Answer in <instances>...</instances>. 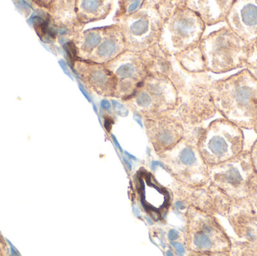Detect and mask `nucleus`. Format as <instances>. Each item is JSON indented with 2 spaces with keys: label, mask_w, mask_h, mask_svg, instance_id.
Here are the masks:
<instances>
[{
  "label": "nucleus",
  "mask_w": 257,
  "mask_h": 256,
  "mask_svg": "<svg viewBox=\"0 0 257 256\" xmlns=\"http://www.w3.org/2000/svg\"><path fill=\"white\" fill-rule=\"evenodd\" d=\"M211 95L217 112L241 129L257 135V79L247 69L212 81Z\"/></svg>",
  "instance_id": "f257e3e1"
},
{
  "label": "nucleus",
  "mask_w": 257,
  "mask_h": 256,
  "mask_svg": "<svg viewBox=\"0 0 257 256\" xmlns=\"http://www.w3.org/2000/svg\"><path fill=\"white\" fill-rule=\"evenodd\" d=\"M184 4L185 0H145L137 12L116 21L123 30L126 50L142 52L157 45L165 21Z\"/></svg>",
  "instance_id": "f03ea898"
},
{
  "label": "nucleus",
  "mask_w": 257,
  "mask_h": 256,
  "mask_svg": "<svg viewBox=\"0 0 257 256\" xmlns=\"http://www.w3.org/2000/svg\"><path fill=\"white\" fill-rule=\"evenodd\" d=\"M208 189L231 201H251L257 195V174L250 150L230 160L208 167Z\"/></svg>",
  "instance_id": "7ed1b4c3"
},
{
  "label": "nucleus",
  "mask_w": 257,
  "mask_h": 256,
  "mask_svg": "<svg viewBox=\"0 0 257 256\" xmlns=\"http://www.w3.org/2000/svg\"><path fill=\"white\" fill-rule=\"evenodd\" d=\"M185 217L184 242L191 255L230 256L231 237L217 216L190 207Z\"/></svg>",
  "instance_id": "20e7f679"
},
{
  "label": "nucleus",
  "mask_w": 257,
  "mask_h": 256,
  "mask_svg": "<svg viewBox=\"0 0 257 256\" xmlns=\"http://www.w3.org/2000/svg\"><path fill=\"white\" fill-rule=\"evenodd\" d=\"M204 128H186L183 139L160 155L172 175L187 186L202 187L209 180V168L201 156L198 141Z\"/></svg>",
  "instance_id": "39448f33"
},
{
  "label": "nucleus",
  "mask_w": 257,
  "mask_h": 256,
  "mask_svg": "<svg viewBox=\"0 0 257 256\" xmlns=\"http://www.w3.org/2000/svg\"><path fill=\"white\" fill-rule=\"evenodd\" d=\"M199 44L207 72L214 74L245 68L252 45L239 37L228 26L202 37Z\"/></svg>",
  "instance_id": "423d86ee"
},
{
  "label": "nucleus",
  "mask_w": 257,
  "mask_h": 256,
  "mask_svg": "<svg viewBox=\"0 0 257 256\" xmlns=\"http://www.w3.org/2000/svg\"><path fill=\"white\" fill-rule=\"evenodd\" d=\"M211 193L217 215L228 221L236 237H231L230 256H257V213L251 201L235 202L215 192Z\"/></svg>",
  "instance_id": "0eeeda50"
},
{
  "label": "nucleus",
  "mask_w": 257,
  "mask_h": 256,
  "mask_svg": "<svg viewBox=\"0 0 257 256\" xmlns=\"http://www.w3.org/2000/svg\"><path fill=\"white\" fill-rule=\"evenodd\" d=\"M180 99L178 87L166 74L152 72L126 102L136 114L150 118L176 109Z\"/></svg>",
  "instance_id": "6e6552de"
},
{
  "label": "nucleus",
  "mask_w": 257,
  "mask_h": 256,
  "mask_svg": "<svg viewBox=\"0 0 257 256\" xmlns=\"http://www.w3.org/2000/svg\"><path fill=\"white\" fill-rule=\"evenodd\" d=\"M242 129L225 118L211 122L201 132L198 148L208 167L233 159L244 150Z\"/></svg>",
  "instance_id": "1a4fd4ad"
},
{
  "label": "nucleus",
  "mask_w": 257,
  "mask_h": 256,
  "mask_svg": "<svg viewBox=\"0 0 257 256\" xmlns=\"http://www.w3.org/2000/svg\"><path fill=\"white\" fill-rule=\"evenodd\" d=\"M205 27L196 12L182 5L165 21L157 45L164 54H178L199 43Z\"/></svg>",
  "instance_id": "9d476101"
},
{
  "label": "nucleus",
  "mask_w": 257,
  "mask_h": 256,
  "mask_svg": "<svg viewBox=\"0 0 257 256\" xmlns=\"http://www.w3.org/2000/svg\"><path fill=\"white\" fill-rule=\"evenodd\" d=\"M211 83L208 75L201 73L183 88L180 99V121L186 128L199 126L217 114L211 95Z\"/></svg>",
  "instance_id": "9b49d317"
},
{
  "label": "nucleus",
  "mask_w": 257,
  "mask_h": 256,
  "mask_svg": "<svg viewBox=\"0 0 257 256\" xmlns=\"http://www.w3.org/2000/svg\"><path fill=\"white\" fill-rule=\"evenodd\" d=\"M148 51L138 52L126 50L105 64L117 81L115 97L127 100L152 72L151 69L154 67V61Z\"/></svg>",
  "instance_id": "f8f14e48"
},
{
  "label": "nucleus",
  "mask_w": 257,
  "mask_h": 256,
  "mask_svg": "<svg viewBox=\"0 0 257 256\" xmlns=\"http://www.w3.org/2000/svg\"><path fill=\"white\" fill-rule=\"evenodd\" d=\"M145 126L150 141L158 155L175 147L185 135L184 124L168 114L145 119Z\"/></svg>",
  "instance_id": "ddd939ff"
},
{
  "label": "nucleus",
  "mask_w": 257,
  "mask_h": 256,
  "mask_svg": "<svg viewBox=\"0 0 257 256\" xmlns=\"http://www.w3.org/2000/svg\"><path fill=\"white\" fill-rule=\"evenodd\" d=\"M78 78L90 90L102 96H115L117 81L105 64L78 59L74 65Z\"/></svg>",
  "instance_id": "4468645a"
},
{
  "label": "nucleus",
  "mask_w": 257,
  "mask_h": 256,
  "mask_svg": "<svg viewBox=\"0 0 257 256\" xmlns=\"http://www.w3.org/2000/svg\"><path fill=\"white\" fill-rule=\"evenodd\" d=\"M225 22L246 42L257 40V0H235Z\"/></svg>",
  "instance_id": "2eb2a0df"
},
{
  "label": "nucleus",
  "mask_w": 257,
  "mask_h": 256,
  "mask_svg": "<svg viewBox=\"0 0 257 256\" xmlns=\"http://www.w3.org/2000/svg\"><path fill=\"white\" fill-rule=\"evenodd\" d=\"M137 180V189L142 207L154 219H160L162 213L166 211L170 205L169 192L160 186L148 171H140Z\"/></svg>",
  "instance_id": "dca6fc26"
},
{
  "label": "nucleus",
  "mask_w": 257,
  "mask_h": 256,
  "mask_svg": "<svg viewBox=\"0 0 257 256\" xmlns=\"http://www.w3.org/2000/svg\"><path fill=\"white\" fill-rule=\"evenodd\" d=\"M75 2L76 0H56L48 11L51 26L59 39H75L84 27L77 17Z\"/></svg>",
  "instance_id": "f3484780"
},
{
  "label": "nucleus",
  "mask_w": 257,
  "mask_h": 256,
  "mask_svg": "<svg viewBox=\"0 0 257 256\" xmlns=\"http://www.w3.org/2000/svg\"><path fill=\"white\" fill-rule=\"evenodd\" d=\"M126 50V41L121 27L118 24L107 26L102 42L87 60L107 64Z\"/></svg>",
  "instance_id": "a211bd4d"
},
{
  "label": "nucleus",
  "mask_w": 257,
  "mask_h": 256,
  "mask_svg": "<svg viewBox=\"0 0 257 256\" xmlns=\"http://www.w3.org/2000/svg\"><path fill=\"white\" fill-rule=\"evenodd\" d=\"M235 0H185V6L196 12L206 27L226 21Z\"/></svg>",
  "instance_id": "6ab92c4d"
},
{
  "label": "nucleus",
  "mask_w": 257,
  "mask_h": 256,
  "mask_svg": "<svg viewBox=\"0 0 257 256\" xmlns=\"http://www.w3.org/2000/svg\"><path fill=\"white\" fill-rule=\"evenodd\" d=\"M113 9V0H76L75 12L84 24L105 19Z\"/></svg>",
  "instance_id": "aec40b11"
},
{
  "label": "nucleus",
  "mask_w": 257,
  "mask_h": 256,
  "mask_svg": "<svg viewBox=\"0 0 257 256\" xmlns=\"http://www.w3.org/2000/svg\"><path fill=\"white\" fill-rule=\"evenodd\" d=\"M105 27L81 31L74 39L78 50V59L87 60L90 54L99 46L103 39Z\"/></svg>",
  "instance_id": "412c9836"
},
{
  "label": "nucleus",
  "mask_w": 257,
  "mask_h": 256,
  "mask_svg": "<svg viewBox=\"0 0 257 256\" xmlns=\"http://www.w3.org/2000/svg\"><path fill=\"white\" fill-rule=\"evenodd\" d=\"M175 56L180 66L187 73L200 74L208 72L200 44H196L175 54Z\"/></svg>",
  "instance_id": "4be33fe9"
},
{
  "label": "nucleus",
  "mask_w": 257,
  "mask_h": 256,
  "mask_svg": "<svg viewBox=\"0 0 257 256\" xmlns=\"http://www.w3.org/2000/svg\"><path fill=\"white\" fill-rule=\"evenodd\" d=\"M145 2V0H117L118 6L114 15V21L116 22L120 18L137 12Z\"/></svg>",
  "instance_id": "5701e85b"
},
{
  "label": "nucleus",
  "mask_w": 257,
  "mask_h": 256,
  "mask_svg": "<svg viewBox=\"0 0 257 256\" xmlns=\"http://www.w3.org/2000/svg\"><path fill=\"white\" fill-rule=\"evenodd\" d=\"M245 68L257 79V40L252 42Z\"/></svg>",
  "instance_id": "b1692460"
},
{
  "label": "nucleus",
  "mask_w": 257,
  "mask_h": 256,
  "mask_svg": "<svg viewBox=\"0 0 257 256\" xmlns=\"http://www.w3.org/2000/svg\"><path fill=\"white\" fill-rule=\"evenodd\" d=\"M63 48H64L66 55H67L69 65H70L72 69H73L75 62L78 60V50H77L76 45H75V42L69 41V42L63 43Z\"/></svg>",
  "instance_id": "393cba45"
},
{
  "label": "nucleus",
  "mask_w": 257,
  "mask_h": 256,
  "mask_svg": "<svg viewBox=\"0 0 257 256\" xmlns=\"http://www.w3.org/2000/svg\"><path fill=\"white\" fill-rule=\"evenodd\" d=\"M112 105L113 107H114V111H115L116 114L121 116V117H126V116L128 115V109L127 108H125L123 105L119 103L117 101L114 100H112Z\"/></svg>",
  "instance_id": "a878e982"
},
{
  "label": "nucleus",
  "mask_w": 257,
  "mask_h": 256,
  "mask_svg": "<svg viewBox=\"0 0 257 256\" xmlns=\"http://www.w3.org/2000/svg\"><path fill=\"white\" fill-rule=\"evenodd\" d=\"M55 1L56 0H33V3L38 7L49 11Z\"/></svg>",
  "instance_id": "bb28decb"
},
{
  "label": "nucleus",
  "mask_w": 257,
  "mask_h": 256,
  "mask_svg": "<svg viewBox=\"0 0 257 256\" xmlns=\"http://www.w3.org/2000/svg\"><path fill=\"white\" fill-rule=\"evenodd\" d=\"M250 156H251L252 162L254 166L255 171L257 174V139L252 144L251 148L250 150Z\"/></svg>",
  "instance_id": "cd10ccee"
},
{
  "label": "nucleus",
  "mask_w": 257,
  "mask_h": 256,
  "mask_svg": "<svg viewBox=\"0 0 257 256\" xmlns=\"http://www.w3.org/2000/svg\"><path fill=\"white\" fill-rule=\"evenodd\" d=\"M8 255H9V249H8L7 243L0 234V256Z\"/></svg>",
  "instance_id": "c85d7f7f"
},
{
  "label": "nucleus",
  "mask_w": 257,
  "mask_h": 256,
  "mask_svg": "<svg viewBox=\"0 0 257 256\" xmlns=\"http://www.w3.org/2000/svg\"><path fill=\"white\" fill-rule=\"evenodd\" d=\"M172 246L175 248L176 249L177 252H178V255H184L186 252V246H184V245L181 243H178V242H175V243H172Z\"/></svg>",
  "instance_id": "c756f323"
},
{
  "label": "nucleus",
  "mask_w": 257,
  "mask_h": 256,
  "mask_svg": "<svg viewBox=\"0 0 257 256\" xmlns=\"http://www.w3.org/2000/svg\"><path fill=\"white\" fill-rule=\"evenodd\" d=\"M179 237V232L177 230L171 229L169 233V240L170 241H175Z\"/></svg>",
  "instance_id": "7c9ffc66"
},
{
  "label": "nucleus",
  "mask_w": 257,
  "mask_h": 256,
  "mask_svg": "<svg viewBox=\"0 0 257 256\" xmlns=\"http://www.w3.org/2000/svg\"><path fill=\"white\" fill-rule=\"evenodd\" d=\"M101 107H102V109L108 111V110L111 109V103L107 99H103L101 102Z\"/></svg>",
  "instance_id": "2f4dec72"
},
{
  "label": "nucleus",
  "mask_w": 257,
  "mask_h": 256,
  "mask_svg": "<svg viewBox=\"0 0 257 256\" xmlns=\"http://www.w3.org/2000/svg\"><path fill=\"white\" fill-rule=\"evenodd\" d=\"M113 121L110 118H105V127L107 130L109 132L110 129L111 128V124H112Z\"/></svg>",
  "instance_id": "473e14b6"
},
{
  "label": "nucleus",
  "mask_w": 257,
  "mask_h": 256,
  "mask_svg": "<svg viewBox=\"0 0 257 256\" xmlns=\"http://www.w3.org/2000/svg\"><path fill=\"white\" fill-rule=\"evenodd\" d=\"M60 66H61L62 69H63V71H64V72H66V73L68 75H69V76H70V73H69V69H68L66 63H65V62L63 61V60H60Z\"/></svg>",
  "instance_id": "72a5a7b5"
},
{
  "label": "nucleus",
  "mask_w": 257,
  "mask_h": 256,
  "mask_svg": "<svg viewBox=\"0 0 257 256\" xmlns=\"http://www.w3.org/2000/svg\"><path fill=\"white\" fill-rule=\"evenodd\" d=\"M251 203L253 209H254L255 211L257 213V195L251 200Z\"/></svg>",
  "instance_id": "f704fd0d"
},
{
  "label": "nucleus",
  "mask_w": 257,
  "mask_h": 256,
  "mask_svg": "<svg viewBox=\"0 0 257 256\" xmlns=\"http://www.w3.org/2000/svg\"><path fill=\"white\" fill-rule=\"evenodd\" d=\"M112 138H113V139H114V142H115L116 145H117V147H118V148L120 149V150H121V147H120V146L119 145L118 143H117V141H116L115 138H114V135H112ZM121 151H122V150H121Z\"/></svg>",
  "instance_id": "c9c22d12"
}]
</instances>
